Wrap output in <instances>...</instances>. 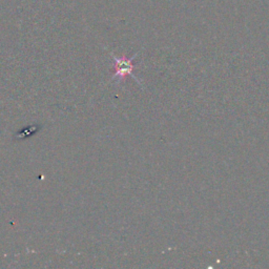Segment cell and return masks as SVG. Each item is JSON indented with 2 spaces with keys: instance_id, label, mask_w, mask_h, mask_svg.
I'll return each instance as SVG.
<instances>
[{
  "instance_id": "1",
  "label": "cell",
  "mask_w": 269,
  "mask_h": 269,
  "mask_svg": "<svg viewBox=\"0 0 269 269\" xmlns=\"http://www.w3.org/2000/svg\"><path fill=\"white\" fill-rule=\"evenodd\" d=\"M112 56L114 61L116 62V72L115 74L112 75V79H117L118 81H122L124 80L128 75H130L132 77L134 78V74H132V70L134 68V58L136 57V55H134L132 58H126V57H121V58H117L116 56Z\"/></svg>"
}]
</instances>
